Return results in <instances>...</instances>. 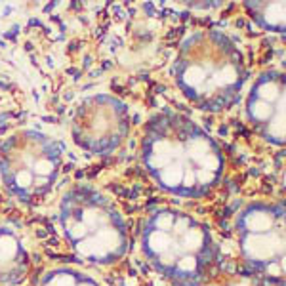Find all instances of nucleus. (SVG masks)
<instances>
[{"label": "nucleus", "mask_w": 286, "mask_h": 286, "mask_svg": "<svg viewBox=\"0 0 286 286\" xmlns=\"http://www.w3.org/2000/svg\"><path fill=\"white\" fill-rule=\"evenodd\" d=\"M172 75L176 86L193 105L216 113L239 100L248 69L243 52L231 36L202 29L181 40Z\"/></svg>", "instance_id": "2"}, {"label": "nucleus", "mask_w": 286, "mask_h": 286, "mask_svg": "<svg viewBox=\"0 0 286 286\" xmlns=\"http://www.w3.org/2000/svg\"><path fill=\"white\" fill-rule=\"evenodd\" d=\"M231 286H252V284L246 282V280H239V282H235V284H231Z\"/></svg>", "instance_id": "11"}, {"label": "nucleus", "mask_w": 286, "mask_h": 286, "mask_svg": "<svg viewBox=\"0 0 286 286\" xmlns=\"http://www.w3.org/2000/svg\"><path fill=\"white\" fill-rule=\"evenodd\" d=\"M208 286H218V284H208Z\"/></svg>", "instance_id": "12"}, {"label": "nucleus", "mask_w": 286, "mask_h": 286, "mask_svg": "<svg viewBox=\"0 0 286 286\" xmlns=\"http://www.w3.org/2000/svg\"><path fill=\"white\" fill-rule=\"evenodd\" d=\"M139 155L149 178L162 191L183 199L206 197L222 181L225 170L218 141L178 111L151 116Z\"/></svg>", "instance_id": "1"}, {"label": "nucleus", "mask_w": 286, "mask_h": 286, "mask_svg": "<svg viewBox=\"0 0 286 286\" xmlns=\"http://www.w3.org/2000/svg\"><path fill=\"white\" fill-rule=\"evenodd\" d=\"M61 168L63 145L40 130H17L0 145L2 185L23 202H35L50 193Z\"/></svg>", "instance_id": "4"}, {"label": "nucleus", "mask_w": 286, "mask_h": 286, "mask_svg": "<svg viewBox=\"0 0 286 286\" xmlns=\"http://www.w3.org/2000/svg\"><path fill=\"white\" fill-rule=\"evenodd\" d=\"M246 118L267 143L282 147L286 139L284 73L267 69L254 79L246 98Z\"/></svg>", "instance_id": "8"}, {"label": "nucleus", "mask_w": 286, "mask_h": 286, "mask_svg": "<svg viewBox=\"0 0 286 286\" xmlns=\"http://www.w3.org/2000/svg\"><path fill=\"white\" fill-rule=\"evenodd\" d=\"M130 134L128 105L111 93H96L80 101L71 118V137L90 155H109Z\"/></svg>", "instance_id": "6"}, {"label": "nucleus", "mask_w": 286, "mask_h": 286, "mask_svg": "<svg viewBox=\"0 0 286 286\" xmlns=\"http://www.w3.org/2000/svg\"><path fill=\"white\" fill-rule=\"evenodd\" d=\"M246 12L252 15V19L269 33H284V15L286 6L284 2H244Z\"/></svg>", "instance_id": "9"}, {"label": "nucleus", "mask_w": 286, "mask_h": 286, "mask_svg": "<svg viewBox=\"0 0 286 286\" xmlns=\"http://www.w3.org/2000/svg\"><path fill=\"white\" fill-rule=\"evenodd\" d=\"M59 218L65 236L80 256L111 264L126 248V227L111 200L98 189L75 185L61 197Z\"/></svg>", "instance_id": "3"}, {"label": "nucleus", "mask_w": 286, "mask_h": 286, "mask_svg": "<svg viewBox=\"0 0 286 286\" xmlns=\"http://www.w3.org/2000/svg\"><path fill=\"white\" fill-rule=\"evenodd\" d=\"M143 248L162 271L187 279L200 271L208 250V233L193 216L160 208L147 218Z\"/></svg>", "instance_id": "5"}, {"label": "nucleus", "mask_w": 286, "mask_h": 286, "mask_svg": "<svg viewBox=\"0 0 286 286\" xmlns=\"http://www.w3.org/2000/svg\"><path fill=\"white\" fill-rule=\"evenodd\" d=\"M284 210L282 204L254 202L239 216L241 248L248 261L261 265L271 277L282 275L284 256Z\"/></svg>", "instance_id": "7"}, {"label": "nucleus", "mask_w": 286, "mask_h": 286, "mask_svg": "<svg viewBox=\"0 0 286 286\" xmlns=\"http://www.w3.org/2000/svg\"><path fill=\"white\" fill-rule=\"evenodd\" d=\"M21 244L14 233L0 229V275H8L19 265Z\"/></svg>", "instance_id": "10"}]
</instances>
